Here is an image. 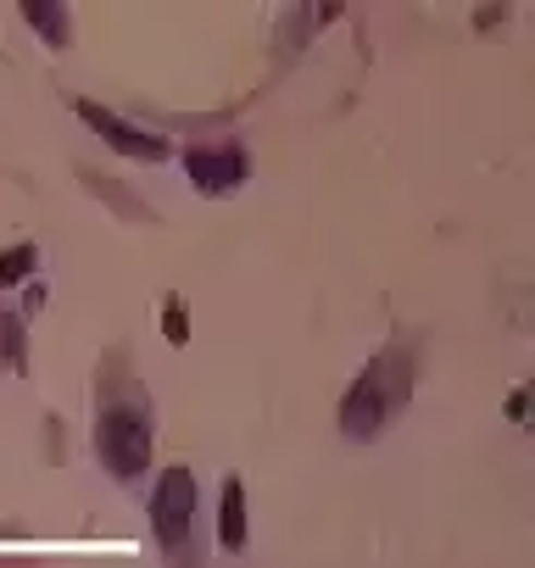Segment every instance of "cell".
<instances>
[{"label": "cell", "instance_id": "obj_1", "mask_svg": "<svg viewBox=\"0 0 535 568\" xmlns=\"http://www.w3.org/2000/svg\"><path fill=\"white\" fill-rule=\"evenodd\" d=\"M408 391H413V362H402L397 351L379 357V362L357 379V385L346 391V407H340V430H346L352 441L379 435V423L402 407Z\"/></svg>", "mask_w": 535, "mask_h": 568}, {"label": "cell", "instance_id": "obj_2", "mask_svg": "<svg viewBox=\"0 0 535 568\" xmlns=\"http://www.w3.org/2000/svg\"><path fill=\"white\" fill-rule=\"evenodd\" d=\"M95 446H101V462L118 480H134L145 468V457H151V430H145V418L134 407H112L95 423Z\"/></svg>", "mask_w": 535, "mask_h": 568}, {"label": "cell", "instance_id": "obj_3", "mask_svg": "<svg viewBox=\"0 0 535 568\" xmlns=\"http://www.w3.org/2000/svg\"><path fill=\"white\" fill-rule=\"evenodd\" d=\"M190 513H196V480H190V468H168L151 496V524L168 552H179V541L190 535Z\"/></svg>", "mask_w": 535, "mask_h": 568}, {"label": "cell", "instance_id": "obj_4", "mask_svg": "<svg viewBox=\"0 0 535 568\" xmlns=\"http://www.w3.org/2000/svg\"><path fill=\"white\" fill-rule=\"evenodd\" d=\"M78 118L95 128V134H107V146H118L123 157H145V162H157V157H168V139H157V134H139V128H129L123 118H112L107 107H95V101H78Z\"/></svg>", "mask_w": 535, "mask_h": 568}, {"label": "cell", "instance_id": "obj_5", "mask_svg": "<svg viewBox=\"0 0 535 568\" xmlns=\"http://www.w3.org/2000/svg\"><path fill=\"white\" fill-rule=\"evenodd\" d=\"M184 168L190 178H196L202 189H234L240 178H246V157L218 146V151H184Z\"/></svg>", "mask_w": 535, "mask_h": 568}, {"label": "cell", "instance_id": "obj_6", "mask_svg": "<svg viewBox=\"0 0 535 568\" xmlns=\"http://www.w3.org/2000/svg\"><path fill=\"white\" fill-rule=\"evenodd\" d=\"M218 541H223V552H240V546H246V491H240V480H223Z\"/></svg>", "mask_w": 535, "mask_h": 568}, {"label": "cell", "instance_id": "obj_7", "mask_svg": "<svg viewBox=\"0 0 535 568\" xmlns=\"http://www.w3.org/2000/svg\"><path fill=\"white\" fill-rule=\"evenodd\" d=\"M39 257H34V246H12L7 257H0V284H17V279H28V268H34Z\"/></svg>", "mask_w": 535, "mask_h": 568}, {"label": "cell", "instance_id": "obj_8", "mask_svg": "<svg viewBox=\"0 0 535 568\" xmlns=\"http://www.w3.org/2000/svg\"><path fill=\"white\" fill-rule=\"evenodd\" d=\"M23 12H28V23H34L45 39H57V45L68 39V17H62L57 7H51V12H45V7H23Z\"/></svg>", "mask_w": 535, "mask_h": 568}, {"label": "cell", "instance_id": "obj_9", "mask_svg": "<svg viewBox=\"0 0 535 568\" xmlns=\"http://www.w3.org/2000/svg\"><path fill=\"white\" fill-rule=\"evenodd\" d=\"M184 335H190V323H184V307H179V301H168V341L179 346Z\"/></svg>", "mask_w": 535, "mask_h": 568}]
</instances>
